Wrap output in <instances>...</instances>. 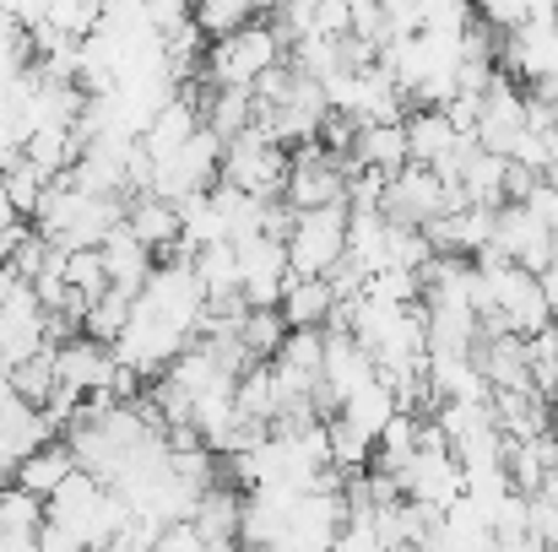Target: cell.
Instances as JSON below:
<instances>
[{
    "label": "cell",
    "instance_id": "1",
    "mask_svg": "<svg viewBox=\"0 0 558 552\" xmlns=\"http://www.w3.org/2000/svg\"><path fill=\"white\" fill-rule=\"evenodd\" d=\"M282 54H288V49H282L277 27H271L266 16H255V22H244L239 33L206 44V71H201V82H217V87H250V82H255L266 65H277Z\"/></svg>",
    "mask_w": 558,
    "mask_h": 552
},
{
    "label": "cell",
    "instance_id": "2",
    "mask_svg": "<svg viewBox=\"0 0 558 552\" xmlns=\"http://www.w3.org/2000/svg\"><path fill=\"white\" fill-rule=\"evenodd\" d=\"M282 249H288V271L293 277H326L348 255V206L293 211V228H288Z\"/></svg>",
    "mask_w": 558,
    "mask_h": 552
},
{
    "label": "cell",
    "instance_id": "3",
    "mask_svg": "<svg viewBox=\"0 0 558 552\" xmlns=\"http://www.w3.org/2000/svg\"><path fill=\"white\" fill-rule=\"evenodd\" d=\"M217 184L228 189H244L255 200H277L282 184H288V147L244 131L233 142H222V163H217Z\"/></svg>",
    "mask_w": 558,
    "mask_h": 552
},
{
    "label": "cell",
    "instance_id": "4",
    "mask_svg": "<svg viewBox=\"0 0 558 552\" xmlns=\"http://www.w3.org/2000/svg\"><path fill=\"white\" fill-rule=\"evenodd\" d=\"M190 342V331H180L174 320H158L153 309H131V326L120 331V342H114V364H125V368H136L142 379H158L163 368L174 364L180 353H185Z\"/></svg>",
    "mask_w": 558,
    "mask_h": 552
},
{
    "label": "cell",
    "instance_id": "5",
    "mask_svg": "<svg viewBox=\"0 0 558 552\" xmlns=\"http://www.w3.org/2000/svg\"><path fill=\"white\" fill-rule=\"evenodd\" d=\"M396 482H401V499H412V504H423V510H450L461 493H466V471H461V461L450 455V450H412V461L396 471Z\"/></svg>",
    "mask_w": 558,
    "mask_h": 552
},
{
    "label": "cell",
    "instance_id": "6",
    "mask_svg": "<svg viewBox=\"0 0 558 552\" xmlns=\"http://www.w3.org/2000/svg\"><path fill=\"white\" fill-rule=\"evenodd\" d=\"M494 249L510 260V266H521V271H543L548 266V255H554V233L526 211V200H505L499 211H494Z\"/></svg>",
    "mask_w": 558,
    "mask_h": 552
},
{
    "label": "cell",
    "instance_id": "7",
    "mask_svg": "<svg viewBox=\"0 0 558 552\" xmlns=\"http://www.w3.org/2000/svg\"><path fill=\"white\" fill-rule=\"evenodd\" d=\"M379 211H385L390 222L423 228L428 217H439V211H445V184H439V174H434V169H423V163H407V169H396V174L385 180Z\"/></svg>",
    "mask_w": 558,
    "mask_h": 552
},
{
    "label": "cell",
    "instance_id": "8",
    "mask_svg": "<svg viewBox=\"0 0 558 552\" xmlns=\"http://www.w3.org/2000/svg\"><path fill=\"white\" fill-rule=\"evenodd\" d=\"M109 379H114V347H104L82 331L54 347V384L87 395V390H109Z\"/></svg>",
    "mask_w": 558,
    "mask_h": 552
},
{
    "label": "cell",
    "instance_id": "9",
    "mask_svg": "<svg viewBox=\"0 0 558 552\" xmlns=\"http://www.w3.org/2000/svg\"><path fill=\"white\" fill-rule=\"evenodd\" d=\"M125 228L163 260L174 244H180V233H185V217H180V200H163V195H125Z\"/></svg>",
    "mask_w": 558,
    "mask_h": 552
},
{
    "label": "cell",
    "instance_id": "10",
    "mask_svg": "<svg viewBox=\"0 0 558 552\" xmlns=\"http://www.w3.org/2000/svg\"><path fill=\"white\" fill-rule=\"evenodd\" d=\"M337 304H342V298L331 293V282H326V277H288L277 315H282V326H288V331H326V320H331V309H337Z\"/></svg>",
    "mask_w": 558,
    "mask_h": 552
},
{
    "label": "cell",
    "instance_id": "11",
    "mask_svg": "<svg viewBox=\"0 0 558 552\" xmlns=\"http://www.w3.org/2000/svg\"><path fill=\"white\" fill-rule=\"evenodd\" d=\"M98 255H104V271H109V287H125V293H142V282L153 277V266H158V255L120 222L104 244H98Z\"/></svg>",
    "mask_w": 558,
    "mask_h": 552
},
{
    "label": "cell",
    "instance_id": "12",
    "mask_svg": "<svg viewBox=\"0 0 558 552\" xmlns=\"http://www.w3.org/2000/svg\"><path fill=\"white\" fill-rule=\"evenodd\" d=\"M401 131H407V163H423V169H434L461 142V131L445 120V109H407Z\"/></svg>",
    "mask_w": 558,
    "mask_h": 552
},
{
    "label": "cell",
    "instance_id": "13",
    "mask_svg": "<svg viewBox=\"0 0 558 552\" xmlns=\"http://www.w3.org/2000/svg\"><path fill=\"white\" fill-rule=\"evenodd\" d=\"M71 471H76V461H71L65 439H49V444H38L33 455H22V461L11 466V482H16V488H27L33 499H49Z\"/></svg>",
    "mask_w": 558,
    "mask_h": 552
},
{
    "label": "cell",
    "instance_id": "14",
    "mask_svg": "<svg viewBox=\"0 0 558 552\" xmlns=\"http://www.w3.org/2000/svg\"><path fill=\"white\" fill-rule=\"evenodd\" d=\"M239 488H228V482H217V488H206L201 499H195V510H190V531L201 537V548L206 542H239Z\"/></svg>",
    "mask_w": 558,
    "mask_h": 552
},
{
    "label": "cell",
    "instance_id": "15",
    "mask_svg": "<svg viewBox=\"0 0 558 552\" xmlns=\"http://www.w3.org/2000/svg\"><path fill=\"white\" fill-rule=\"evenodd\" d=\"M505 169H510V158H499L488 147H472L466 163H461V180H456L466 206H505Z\"/></svg>",
    "mask_w": 558,
    "mask_h": 552
},
{
    "label": "cell",
    "instance_id": "16",
    "mask_svg": "<svg viewBox=\"0 0 558 552\" xmlns=\"http://www.w3.org/2000/svg\"><path fill=\"white\" fill-rule=\"evenodd\" d=\"M359 169H379L385 180L396 174V169H407V131L401 125H364L359 136H353V152H348Z\"/></svg>",
    "mask_w": 558,
    "mask_h": 552
},
{
    "label": "cell",
    "instance_id": "17",
    "mask_svg": "<svg viewBox=\"0 0 558 552\" xmlns=\"http://www.w3.org/2000/svg\"><path fill=\"white\" fill-rule=\"evenodd\" d=\"M76 142H71V131L65 125H38V131H27L22 136V158L44 174V180H60L71 163H76Z\"/></svg>",
    "mask_w": 558,
    "mask_h": 552
},
{
    "label": "cell",
    "instance_id": "18",
    "mask_svg": "<svg viewBox=\"0 0 558 552\" xmlns=\"http://www.w3.org/2000/svg\"><path fill=\"white\" fill-rule=\"evenodd\" d=\"M396 412H401V406H396L390 384H385V379H369L359 395H348V401H342V412H337V417H342V422H353V428L374 444V439H379V428H385Z\"/></svg>",
    "mask_w": 558,
    "mask_h": 552
},
{
    "label": "cell",
    "instance_id": "19",
    "mask_svg": "<svg viewBox=\"0 0 558 552\" xmlns=\"http://www.w3.org/2000/svg\"><path fill=\"white\" fill-rule=\"evenodd\" d=\"M190 271H195V282H201L206 298H211V293H239V249H233L228 238L201 244V249L190 255Z\"/></svg>",
    "mask_w": 558,
    "mask_h": 552
},
{
    "label": "cell",
    "instance_id": "20",
    "mask_svg": "<svg viewBox=\"0 0 558 552\" xmlns=\"http://www.w3.org/2000/svg\"><path fill=\"white\" fill-rule=\"evenodd\" d=\"M131 309H136V293L109 287L104 298H93V304H87V315H82V336H93V342L114 347V342H120V331L131 326Z\"/></svg>",
    "mask_w": 558,
    "mask_h": 552
},
{
    "label": "cell",
    "instance_id": "21",
    "mask_svg": "<svg viewBox=\"0 0 558 552\" xmlns=\"http://www.w3.org/2000/svg\"><path fill=\"white\" fill-rule=\"evenodd\" d=\"M54 180H44L22 152L0 169V195H5V211L11 217H22V222H33V211H38V200H44V189H49Z\"/></svg>",
    "mask_w": 558,
    "mask_h": 552
},
{
    "label": "cell",
    "instance_id": "22",
    "mask_svg": "<svg viewBox=\"0 0 558 552\" xmlns=\"http://www.w3.org/2000/svg\"><path fill=\"white\" fill-rule=\"evenodd\" d=\"M326 455H331V466H337L342 477H359V471H369L374 444L359 433V428H353V422L326 417Z\"/></svg>",
    "mask_w": 558,
    "mask_h": 552
},
{
    "label": "cell",
    "instance_id": "23",
    "mask_svg": "<svg viewBox=\"0 0 558 552\" xmlns=\"http://www.w3.org/2000/svg\"><path fill=\"white\" fill-rule=\"evenodd\" d=\"M260 5L255 0H190V22L206 33V38H228L239 33L244 22H255Z\"/></svg>",
    "mask_w": 558,
    "mask_h": 552
},
{
    "label": "cell",
    "instance_id": "24",
    "mask_svg": "<svg viewBox=\"0 0 558 552\" xmlns=\"http://www.w3.org/2000/svg\"><path fill=\"white\" fill-rule=\"evenodd\" d=\"M44 520H49L44 515V499H33L16 482H0V537H38Z\"/></svg>",
    "mask_w": 558,
    "mask_h": 552
},
{
    "label": "cell",
    "instance_id": "25",
    "mask_svg": "<svg viewBox=\"0 0 558 552\" xmlns=\"http://www.w3.org/2000/svg\"><path fill=\"white\" fill-rule=\"evenodd\" d=\"M282 336H288V326H282L277 309H250L244 326H239V347H244L255 364H271L277 347H282Z\"/></svg>",
    "mask_w": 558,
    "mask_h": 552
},
{
    "label": "cell",
    "instance_id": "26",
    "mask_svg": "<svg viewBox=\"0 0 558 552\" xmlns=\"http://www.w3.org/2000/svg\"><path fill=\"white\" fill-rule=\"evenodd\" d=\"M5 379H11V390H16V401H27V406H44V401L54 395V347H44V353H33L27 364L5 368Z\"/></svg>",
    "mask_w": 558,
    "mask_h": 552
},
{
    "label": "cell",
    "instance_id": "27",
    "mask_svg": "<svg viewBox=\"0 0 558 552\" xmlns=\"http://www.w3.org/2000/svg\"><path fill=\"white\" fill-rule=\"evenodd\" d=\"M60 277H65V287H76L82 298H104V293H109V271H104V255H98V249H65V255H60Z\"/></svg>",
    "mask_w": 558,
    "mask_h": 552
},
{
    "label": "cell",
    "instance_id": "28",
    "mask_svg": "<svg viewBox=\"0 0 558 552\" xmlns=\"http://www.w3.org/2000/svg\"><path fill=\"white\" fill-rule=\"evenodd\" d=\"M44 22L54 27V33H65V38H93L98 33V22H104V5L98 0H49V11H44Z\"/></svg>",
    "mask_w": 558,
    "mask_h": 552
},
{
    "label": "cell",
    "instance_id": "29",
    "mask_svg": "<svg viewBox=\"0 0 558 552\" xmlns=\"http://www.w3.org/2000/svg\"><path fill=\"white\" fill-rule=\"evenodd\" d=\"M428 238L423 228H407V222H390V238H385V271H423L428 266Z\"/></svg>",
    "mask_w": 558,
    "mask_h": 552
},
{
    "label": "cell",
    "instance_id": "30",
    "mask_svg": "<svg viewBox=\"0 0 558 552\" xmlns=\"http://www.w3.org/2000/svg\"><path fill=\"white\" fill-rule=\"evenodd\" d=\"M412 5H417L423 33H466V22L477 16L472 0H412Z\"/></svg>",
    "mask_w": 558,
    "mask_h": 552
},
{
    "label": "cell",
    "instance_id": "31",
    "mask_svg": "<svg viewBox=\"0 0 558 552\" xmlns=\"http://www.w3.org/2000/svg\"><path fill=\"white\" fill-rule=\"evenodd\" d=\"M526 537H532L543 552L558 548V493L554 488L526 493Z\"/></svg>",
    "mask_w": 558,
    "mask_h": 552
},
{
    "label": "cell",
    "instance_id": "32",
    "mask_svg": "<svg viewBox=\"0 0 558 552\" xmlns=\"http://www.w3.org/2000/svg\"><path fill=\"white\" fill-rule=\"evenodd\" d=\"M49 260H54V249H49V244H44V238H38L33 228H27V233L16 238V249L5 255V266H11V271H16L22 282H33V277H38V271H44Z\"/></svg>",
    "mask_w": 558,
    "mask_h": 552
},
{
    "label": "cell",
    "instance_id": "33",
    "mask_svg": "<svg viewBox=\"0 0 558 552\" xmlns=\"http://www.w3.org/2000/svg\"><path fill=\"white\" fill-rule=\"evenodd\" d=\"M326 552H390V548L379 542V531H374L369 520H342V531L331 537Z\"/></svg>",
    "mask_w": 558,
    "mask_h": 552
},
{
    "label": "cell",
    "instance_id": "34",
    "mask_svg": "<svg viewBox=\"0 0 558 552\" xmlns=\"http://www.w3.org/2000/svg\"><path fill=\"white\" fill-rule=\"evenodd\" d=\"M526 211H532V217H537V222H543V228L558 238V189H554V184L537 180V189L526 195Z\"/></svg>",
    "mask_w": 558,
    "mask_h": 552
},
{
    "label": "cell",
    "instance_id": "35",
    "mask_svg": "<svg viewBox=\"0 0 558 552\" xmlns=\"http://www.w3.org/2000/svg\"><path fill=\"white\" fill-rule=\"evenodd\" d=\"M180 22H190V0H147V27L153 33H169Z\"/></svg>",
    "mask_w": 558,
    "mask_h": 552
},
{
    "label": "cell",
    "instance_id": "36",
    "mask_svg": "<svg viewBox=\"0 0 558 552\" xmlns=\"http://www.w3.org/2000/svg\"><path fill=\"white\" fill-rule=\"evenodd\" d=\"M147 552H201V537L190 531V520H174V526H163V531L153 537Z\"/></svg>",
    "mask_w": 558,
    "mask_h": 552
},
{
    "label": "cell",
    "instance_id": "37",
    "mask_svg": "<svg viewBox=\"0 0 558 552\" xmlns=\"http://www.w3.org/2000/svg\"><path fill=\"white\" fill-rule=\"evenodd\" d=\"M33 552H87L65 526H54V520H44L38 526V537H33Z\"/></svg>",
    "mask_w": 558,
    "mask_h": 552
},
{
    "label": "cell",
    "instance_id": "38",
    "mask_svg": "<svg viewBox=\"0 0 558 552\" xmlns=\"http://www.w3.org/2000/svg\"><path fill=\"white\" fill-rule=\"evenodd\" d=\"M16 282H22V277H16V271H11V266H0V304H5V298H11V287H16Z\"/></svg>",
    "mask_w": 558,
    "mask_h": 552
},
{
    "label": "cell",
    "instance_id": "39",
    "mask_svg": "<svg viewBox=\"0 0 558 552\" xmlns=\"http://www.w3.org/2000/svg\"><path fill=\"white\" fill-rule=\"evenodd\" d=\"M16 11H22V0H0V16H11V22H16Z\"/></svg>",
    "mask_w": 558,
    "mask_h": 552
},
{
    "label": "cell",
    "instance_id": "40",
    "mask_svg": "<svg viewBox=\"0 0 558 552\" xmlns=\"http://www.w3.org/2000/svg\"><path fill=\"white\" fill-rule=\"evenodd\" d=\"M239 552H277L271 542H239Z\"/></svg>",
    "mask_w": 558,
    "mask_h": 552
}]
</instances>
